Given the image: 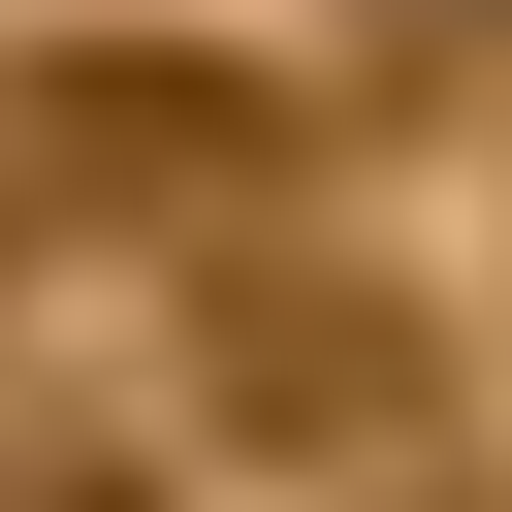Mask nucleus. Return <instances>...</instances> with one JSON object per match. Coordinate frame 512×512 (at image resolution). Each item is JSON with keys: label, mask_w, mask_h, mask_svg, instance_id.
Returning a JSON list of instances; mask_svg holds the SVG:
<instances>
[{"label": "nucleus", "mask_w": 512, "mask_h": 512, "mask_svg": "<svg viewBox=\"0 0 512 512\" xmlns=\"http://www.w3.org/2000/svg\"><path fill=\"white\" fill-rule=\"evenodd\" d=\"M224 416H256V448H384V416H416V320H384L352 256H256V288H224Z\"/></svg>", "instance_id": "2"}, {"label": "nucleus", "mask_w": 512, "mask_h": 512, "mask_svg": "<svg viewBox=\"0 0 512 512\" xmlns=\"http://www.w3.org/2000/svg\"><path fill=\"white\" fill-rule=\"evenodd\" d=\"M0 192L256 224V192H288V96H256V64H192V32H32V64H0Z\"/></svg>", "instance_id": "1"}]
</instances>
